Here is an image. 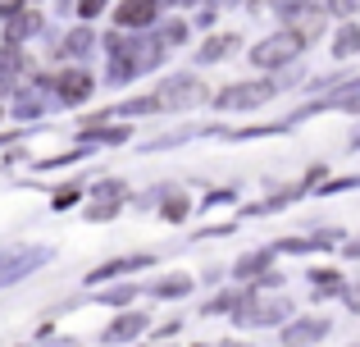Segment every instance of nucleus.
<instances>
[{
	"mask_svg": "<svg viewBox=\"0 0 360 347\" xmlns=\"http://www.w3.org/2000/svg\"><path fill=\"white\" fill-rule=\"evenodd\" d=\"M146 260H150V256H123V260H110V265H96V270H91V279L101 284V279H115V275H132V270H141Z\"/></svg>",
	"mask_w": 360,
	"mask_h": 347,
	"instance_id": "nucleus-8",
	"label": "nucleus"
},
{
	"mask_svg": "<svg viewBox=\"0 0 360 347\" xmlns=\"http://www.w3.org/2000/svg\"><path fill=\"white\" fill-rule=\"evenodd\" d=\"M141 329H146V320H141V315H123V320H115L105 329V339L119 343V339H132V334H141Z\"/></svg>",
	"mask_w": 360,
	"mask_h": 347,
	"instance_id": "nucleus-9",
	"label": "nucleus"
},
{
	"mask_svg": "<svg viewBox=\"0 0 360 347\" xmlns=\"http://www.w3.org/2000/svg\"><path fill=\"white\" fill-rule=\"evenodd\" d=\"M32 27H37V18H32V14H27V18H14V27H9V42H18V37L32 32Z\"/></svg>",
	"mask_w": 360,
	"mask_h": 347,
	"instance_id": "nucleus-16",
	"label": "nucleus"
},
{
	"mask_svg": "<svg viewBox=\"0 0 360 347\" xmlns=\"http://www.w3.org/2000/svg\"><path fill=\"white\" fill-rule=\"evenodd\" d=\"M278 315H288V302H255V297H246V302H242V320L269 324V320H278Z\"/></svg>",
	"mask_w": 360,
	"mask_h": 347,
	"instance_id": "nucleus-6",
	"label": "nucleus"
},
{
	"mask_svg": "<svg viewBox=\"0 0 360 347\" xmlns=\"http://www.w3.org/2000/svg\"><path fill=\"white\" fill-rule=\"evenodd\" d=\"M269 96H278V82H238L224 96H214V106L219 110H251V106H264Z\"/></svg>",
	"mask_w": 360,
	"mask_h": 347,
	"instance_id": "nucleus-2",
	"label": "nucleus"
},
{
	"mask_svg": "<svg viewBox=\"0 0 360 347\" xmlns=\"http://www.w3.org/2000/svg\"><path fill=\"white\" fill-rule=\"evenodd\" d=\"M87 46H91V32H87V27H78V32H73L69 42H64V51H69V55H82Z\"/></svg>",
	"mask_w": 360,
	"mask_h": 347,
	"instance_id": "nucleus-15",
	"label": "nucleus"
},
{
	"mask_svg": "<svg viewBox=\"0 0 360 347\" xmlns=\"http://www.w3.org/2000/svg\"><path fill=\"white\" fill-rule=\"evenodd\" d=\"M324 106H338V110H360V82H347V87L338 92L333 101H324Z\"/></svg>",
	"mask_w": 360,
	"mask_h": 347,
	"instance_id": "nucleus-12",
	"label": "nucleus"
},
{
	"mask_svg": "<svg viewBox=\"0 0 360 347\" xmlns=\"http://www.w3.org/2000/svg\"><path fill=\"white\" fill-rule=\"evenodd\" d=\"M51 256V251H27V256H18L9 270H0V284H14V275H23V270H32V265H41V260Z\"/></svg>",
	"mask_w": 360,
	"mask_h": 347,
	"instance_id": "nucleus-11",
	"label": "nucleus"
},
{
	"mask_svg": "<svg viewBox=\"0 0 360 347\" xmlns=\"http://www.w3.org/2000/svg\"><path fill=\"white\" fill-rule=\"evenodd\" d=\"M264 265H269V256H251V260H242V265H238V275L246 279V275H255V270H264Z\"/></svg>",
	"mask_w": 360,
	"mask_h": 347,
	"instance_id": "nucleus-17",
	"label": "nucleus"
},
{
	"mask_svg": "<svg viewBox=\"0 0 360 347\" xmlns=\"http://www.w3.org/2000/svg\"><path fill=\"white\" fill-rule=\"evenodd\" d=\"M301 46H306V42H301V37L292 32V27H288V32H274L269 42H260V46L251 51V64H260V69H274V64H288L292 55L301 51Z\"/></svg>",
	"mask_w": 360,
	"mask_h": 347,
	"instance_id": "nucleus-1",
	"label": "nucleus"
},
{
	"mask_svg": "<svg viewBox=\"0 0 360 347\" xmlns=\"http://www.w3.org/2000/svg\"><path fill=\"white\" fill-rule=\"evenodd\" d=\"M310 279H315V297L338 293V275H333V270H324V275H310Z\"/></svg>",
	"mask_w": 360,
	"mask_h": 347,
	"instance_id": "nucleus-14",
	"label": "nucleus"
},
{
	"mask_svg": "<svg viewBox=\"0 0 360 347\" xmlns=\"http://www.w3.org/2000/svg\"><path fill=\"white\" fill-rule=\"evenodd\" d=\"M101 5H105V0H82V14H87V18L101 14Z\"/></svg>",
	"mask_w": 360,
	"mask_h": 347,
	"instance_id": "nucleus-20",
	"label": "nucleus"
},
{
	"mask_svg": "<svg viewBox=\"0 0 360 347\" xmlns=\"http://www.w3.org/2000/svg\"><path fill=\"white\" fill-rule=\"evenodd\" d=\"M356 5H360V0H328L333 14H356Z\"/></svg>",
	"mask_w": 360,
	"mask_h": 347,
	"instance_id": "nucleus-18",
	"label": "nucleus"
},
{
	"mask_svg": "<svg viewBox=\"0 0 360 347\" xmlns=\"http://www.w3.org/2000/svg\"><path fill=\"white\" fill-rule=\"evenodd\" d=\"M55 92H60L64 106H78V101H87L91 78H87V73H60V78H55Z\"/></svg>",
	"mask_w": 360,
	"mask_h": 347,
	"instance_id": "nucleus-5",
	"label": "nucleus"
},
{
	"mask_svg": "<svg viewBox=\"0 0 360 347\" xmlns=\"http://www.w3.org/2000/svg\"><path fill=\"white\" fill-rule=\"evenodd\" d=\"M165 5V0H128V5L119 9V27H128V32H137V27H146L150 18H155V9Z\"/></svg>",
	"mask_w": 360,
	"mask_h": 347,
	"instance_id": "nucleus-4",
	"label": "nucleus"
},
{
	"mask_svg": "<svg viewBox=\"0 0 360 347\" xmlns=\"http://www.w3.org/2000/svg\"><path fill=\"white\" fill-rule=\"evenodd\" d=\"M352 51H360V32H356V27H347V32L338 37V60H347Z\"/></svg>",
	"mask_w": 360,
	"mask_h": 347,
	"instance_id": "nucleus-13",
	"label": "nucleus"
},
{
	"mask_svg": "<svg viewBox=\"0 0 360 347\" xmlns=\"http://www.w3.org/2000/svg\"><path fill=\"white\" fill-rule=\"evenodd\" d=\"M347 306H352V311H360V284L347 288Z\"/></svg>",
	"mask_w": 360,
	"mask_h": 347,
	"instance_id": "nucleus-19",
	"label": "nucleus"
},
{
	"mask_svg": "<svg viewBox=\"0 0 360 347\" xmlns=\"http://www.w3.org/2000/svg\"><path fill=\"white\" fill-rule=\"evenodd\" d=\"M210 92L201 87V82L192 78V73H178V78H169L165 87H160V101L155 106H174V110H187V106H196V101H205Z\"/></svg>",
	"mask_w": 360,
	"mask_h": 347,
	"instance_id": "nucleus-3",
	"label": "nucleus"
},
{
	"mask_svg": "<svg viewBox=\"0 0 360 347\" xmlns=\"http://www.w3.org/2000/svg\"><path fill=\"white\" fill-rule=\"evenodd\" d=\"M324 334H328L324 320H306V324H292V329H283V343H288V347H301V343L324 339Z\"/></svg>",
	"mask_w": 360,
	"mask_h": 347,
	"instance_id": "nucleus-7",
	"label": "nucleus"
},
{
	"mask_svg": "<svg viewBox=\"0 0 360 347\" xmlns=\"http://www.w3.org/2000/svg\"><path fill=\"white\" fill-rule=\"evenodd\" d=\"M229 51H238V37H210V42L201 46V60L214 64V60H224Z\"/></svg>",
	"mask_w": 360,
	"mask_h": 347,
	"instance_id": "nucleus-10",
	"label": "nucleus"
}]
</instances>
